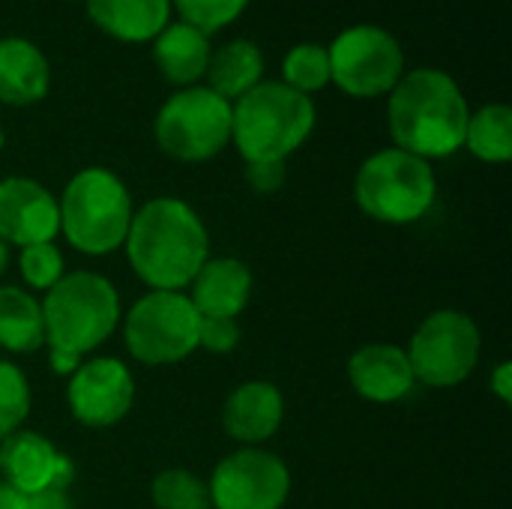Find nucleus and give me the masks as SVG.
<instances>
[{
	"label": "nucleus",
	"mask_w": 512,
	"mask_h": 509,
	"mask_svg": "<svg viewBox=\"0 0 512 509\" xmlns=\"http://www.w3.org/2000/svg\"><path fill=\"white\" fill-rule=\"evenodd\" d=\"M81 363H84V360H81V357H75V354H66V351H54V348H48V366H51V372H54V375H72Z\"/></svg>",
	"instance_id": "nucleus-33"
},
{
	"label": "nucleus",
	"mask_w": 512,
	"mask_h": 509,
	"mask_svg": "<svg viewBox=\"0 0 512 509\" xmlns=\"http://www.w3.org/2000/svg\"><path fill=\"white\" fill-rule=\"evenodd\" d=\"M285 420V399L273 381H243L222 405V426L240 447L267 444Z\"/></svg>",
	"instance_id": "nucleus-16"
},
{
	"label": "nucleus",
	"mask_w": 512,
	"mask_h": 509,
	"mask_svg": "<svg viewBox=\"0 0 512 509\" xmlns=\"http://www.w3.org/2000/svg\"><path fill=\"white\" fill-rule=\"evenodd\" d=\"M282 84L291 90L312 96L330 84V57L327 48L318 42H300L294 45L282 60Z\"/></svg>",
	"instance_id": "nucleus-24"
},
{
	"label": "nucleus",
	"mask_w": 512,
	"mask_h": 509,
	"mask_svg": "<svg viewBox=\"0 0 512 509\" xmlns=\"http://www.w3.org/2000/svg\"><path fill=\"white\" fill-rule=\"evenodd\" d=\"M0 509H27V498L0 480Z\"/></svg>",
	"instance_id": "nucleus-34"
},
{
	"label": "nucleus",
	"mask_w": 512,
	"mask_h": 509,
	"mask_svg": "<svg viewBox=\"0 0 512 509\" xmlns=\"http://www.w3.org/2000/svg\"><path fill=\"white\" fill-rule=\"evenodd\" d=\"M60 234L66 243L90 258L123 249L135 204L129 186L108 168H81L57 198Z\"/></svg>",
	"instance_id": "nucleus-4"
},
{
	"label": "nucleus",
	"mask_w": 512,
	"mask_h": 509,
	"mask_svg": "<svg viewBox=\"0 0 512 509\" xmlns=\"http://www.w3.org/2000/svg\"><path fill=\"white\" fill-rule=\"evenodd\" d=\"M6 267H9V246L0 240V276L6 273Z\"/></svg>",
	"instance_id": "nucleus-35"
},
{
	"label": "nucleus",
	"mask_w": 512,
	"mask_h": 509,
	"mask_svg": "<svg viewBox=\"0 0 512 509\" xmlns=\"http://www.w3.org/2000/svg\"><path fill=\"white\" fill-rule=\"evenodd\" d=\"M315 120L312 96L282 81H261L231 102V144L246 162H285L309 141Z\"/></svg>",
	"instance_id": "nucleus-3"
},
{
	"label": "nucleus",
	"mask_w": 512,
	"mask_h": 509,
	"mask_svg": "<svg viewBox=\"0 0 512 509\" xmlns=\"http://www.w3.org/2000/svg\"><path fill=\"white\" fill-rule=\"evenodd\" d=\"M387 96L393 147L426 162L447 159L465 147L471 105L453 75L423 66L405 72Z\"/></svg>",
	"instance_id": "nucleus-2"
},
{
	"label": "nucleus",
	"mask_w": 512,
	"mask_h": 509,
	"mask_svg": "<svg viewBox=\"0 0 512 509\" xmlns=\"http://www.w3.org/2000/svg\"><path fill=\"white\" fill-rule=\"evenodd\" d=\"M246 183L258 195H273L285 183V162H246Z\"/></svg>",
	"instance_id": "nucleus-30"
},
{
	"label": "nucleus",
	"mask_w": 512,
	"mask_h": 509,
	"mask_svg": "<svg viewBox=\"0 0 512 509\" xmlns=\"http://www.w3.org/2000/svg\"><path fill=\"white\" fill-rule=\"evenodd\" d=\"M207 492L210 509H282L291 495V471L264 447H240L213 468Z\"/></svg>",
	"instance_id": "nucleus-11"
},
{
	"label": "nucleus",
	"mask_w": 512,
	"mask_h": 509,
	"mask_svg": "<svg viewBox=\"0 0 512 509\" xmlns=\"http://www.w3.org/2000/svg\"><path fill=\"white\" fill-rule=\"evenodd\" d=\"M90 21L117 42H153L171 24V0H87Z\"/></svg>",
	"instance_id": "nucleus-20"
},
{
	"label": "nucleus",
	"mask_w": 512,
	"mask_h": 509,
	"mask_svg": "<svg viewBox=\"0 0 512 509\" xmlns=\"http://www.w3.org/2000/svg\"><path fill=\"white\" fill-rule=\"evenodd\" d=\"M252 270L231 255L207 258L186 288L201 318H240L252 300Z\"/></svg>",
	"instance_id": "nucleus-17"
},
{
	"label": "nucleus",
	"mask_w": 512,
	"mask_h": 509,
	"mask_svg": "<svg viewBox=\"0 0 512 509\" xmlns=\"http://www.w3.org/2000/svg\"><path fill=\"white\" fill-rule=\"evenodd\" d=\"M198 330L186 291H147L123 318V345L141 366H174L198 351Z\"/></svg>",
	"instance_id": "nucleus-7"
},
{
	"label": "nucleus",
	"mask_w": 512,
	"mask_h": 509,
	"mask_svg": "<svg viewBox=\"0 0 512 509\" xmlns=\"http://www.w3.org/2000/svg\"><path fill=\"white\" fill-rule=\"evenodd\" d=\"M66 405L87 429L117 426L135 405V378L117 357H90L69 375Z\"/></svg>",
	"instance_id": "nucleus-12"
},
{
	"label": "nucleus",
	"mask_w": 512,
	"mask_h": 509,
	"mask_svg": "<svg viewBox=\"0 0 512 509\" xmlns=\"http://www.w3.org/2000/svg\"><path fill=\"white\" fill-rule=\"evenodd\" d=\"M480 351V327L462 309H438L426 315L405 348L414 381L432 390L465 384L480 363Z\"/></svg>",
	"instance_id": "nucleus-9"
},
{
	"label": "nucleus",
	"mask_w": 512,
	"mask_h": 509,
	"mask_svg": "<svg viewBox=\"0 0 512 509\" xmlns=\"http://www.w3.org/2000/svg\"><path fill=\"white\" fill-rule=\"evenodd\" d=\"M210 36L186 21L165 24L153 39V63L165 75V81L177 87H195L207 75L210 63Z\"/></svg>",
	"instance_id": "nucleus-19"
},
{
	"label": "nucleus",
	"mask_w": 512,
	"mask_h": 509,
	"mask_svg": "<svg viewBox=\"0 0 512 509\" xmlns=\"http://www.w3.org/2000/svg\"><path fill=\"white\" fill-rule=\"evenodd\" d=\"M240 345V324L237 318H201L198 348L210 354H231Z\"/></svg>",
	"instance_id": "nucleus-29"
},
{
	"label": "nucleus",
	"mask_w": 512,
	"mask_h": 509,
	"mask_svg": "<svg viewBox=\"0 0 512 509\" xmlns=\"http://www.w3.org/2000/svg\"><path fill=\"white\" fill-rule=\"evenodd\" d=\"M354 198L381 225H414L435 207L438 177L432 162L399 147H384L360 165Z\"/></svg>",
	"instance_id": "nucleus-6"
},
{
	"label": "nucleus",
	"mask_w": 512,
	"mask_h": 509,
	"mask_svg": "<svg viewBox=\"0 0 512 509\" xmlns=\"http://www.w3.org/2000/svg\"><path fill=\"white\" fill-rule=\"evenodd\" d=\"M27 509H72V501H69V492L45 489V492L27 498Z\"/></svg>",
	"instance_id": "nucleus-32"
},
{
	"label": "nucleus",
	"mask_w": 512,
	"mask_h": 509,
	"mask_svg": "<svg viewBox=\"0 0 512 509\" xmlns=\"http://www.w3.org/2000/svg\"><path fill=\"white\" fill-rule=\"evenodd\" d=\"M150 498L156 509H210L207 480L186 468H168L153 477Z\"/></svg>",
	"instance_id": "nucleus-25"
},
{
	"label": "nucleus",
	"mask_w": 512,
	"mask_h": 509,
	"mask_svg": "<svg viewBox=\"0 0 512 509\" xmlns=\"http://www.w3.org/2000/svg\"><path fill=\"white\" fill-rule=\"evenodd\" d=\"M18 273H21L27 291H51L66 276L63 252L57 249L54 240L24 246V249H18Z\"/></svg>",
	"instance_id": "nucleus-27"
},
{
	"label": "nucleus",
	"mask_w": 512,
	"mask_h": 509,
	"mask_svg": "<svg viewBox=\"0 0 512 509\" xmlns=\"http://www.w3.org/2000/svg\"><path fill=\"white\" fill-rule=\"evenodd\" d=\"M72 477L75 465L42 432L18 429L0 441V480L24 498L45 489L69 492Z\"/></svg>",
	"instance_id": "nucleus-13"
},
{
	"label": "nucleus",
	"mask_w": 512,
	"mask_h": 509,
	"mask_svg": "<svg viewBox=\"0 0 512 509\" xmlns=\"http://www.w3.org/2000/svg\"><path fill=\"white\" fill-rule=\"evenodd\" d=\"M30 402H33V396H30L27 375L15 363L0 360V441L18 429H24Z\"/></svg>",
	"instance_id": "nucleus-26"
},
{
	"label": "nucleus",
	"mask_w": 512,
	"mask_h": 509,
	"mask_svg": "<svg viewBox=\"0 0 512 509\" xmlns=\"http://www.w3.org/2000/svg\"><path fill=\"white\" fill-rule=\"evenodd\" d=\"M123 249L150 291H186L210 258V234L192 204L159 195L135 210Z\"/></svg>",
	"instance_id": "nucleus-1"
},
{
	"label": "nucleus",
	"mask_w": 512,
	"mask_h": 509,
	"mask_svg": "<svg viewBox=\"0 0 512 509\" xmlns=\"http://www.w3.org/2000/svg\"><path fill=\"white\" fill-rule=\"evenodd\" d=\"M171 6H177L180 21H186L210 36V33L234 24L243 15V9L249 6V0H171Z\"/></svg>",
	"instance_id": "nucleus-28"
},
{
	"label": "nucleus",
	"mask_w": 512,
	"mask_h": 509,
	"mask_svg": "<svg viewBox=\"0 0 512 509\" xmlns=\"http://www.w3.org/2000/svg\"><path fill=\"white\" fill-rule=\"evenodd\" d=\"M264 54L249 39H231L210 54L207 63V87L228 102H237L252 87L261 84Z\"/></svg>",
	"instance_id": "nucleus-21"
},
{
	"label": "nucleus",
	"mask_w": 512,
	"mask_h": 509,
	"mask_svg": "<svg viewBox=\"0 0 512 509\" xmlns=\"http://www.w3.org/2000/svg\"><path fill=\"white\" fill-rule=\"evenodd\" d=\"M0 147H3V132H0Z\"/></svg>",
	"instance_id": "nucleus-36"
},
{
	"label": "nucleus",
	"mask_w": 512,
	"mask_h": 509,
	"mask_svg": "<svg viewBox=\"0 0 512 509\" xmlns=\"http://www.w3.org/2000/svg\"><path fill=\"white\" fill-rule=\"evenodd\" d=\"M51 87L48 57L24 36L0 39V105H33Z\"/></svg>",
	"instance_id": "nucleus-18"
},
{
	"label": "nucleus",
	"mask_w": 512,
	"mask_h": 509,
	"mask_svg": "<svg viewBox=\"0 0 512 509\" xmlns=\"http://www.w3.org/2000/svg\"><path fill=\"white\" fill-rule=\"evenodd\" d=\"M489 381H492V387H489V390H492V393H495V396H498L504 405H510L512 402V363H507V360H504V363H498V366L492 369V378H489Z\"/></svg>",
	"instance_id": "nucleus-31"
},
{
	"label": "nucleus",
	"mask_w": 512,
	"mask_h": 509,
	"mask_svg": "<svg viewBox=\"0 0 512 509\" xmlns=\"http://www.w3.org/2000/svg\"><path fill=\"white\" fill-rule=\"evenodd\" d=\"M156 144L165 156L195 165L219 156L231 144V102L210 87H180L153 120Z\"/></svg>",
	"instance_id": "nucleus-8"
},
{
	"label": "nucleus",
	"mask_w": 512,
	"mask_h": 509,
	"mask_svg": "<svg viewBox=\"0 0 512 509\" xmlns=\"http://www.w3.org/2000/svg\"><path fill=\"white\" fill-rule=\"evenodd\" d=\"M327 57L330 81L354 99L387 96L405 75V51L399 39L378 24H354L342 30L330 42Z\"/></svg>",
	"instance_id": "nucleus-10"
},
{
	"label": "nucleus",
	"mask_w": 512,
	"mask_h": 509,
	"mask_svg": "<svg viewBox=\"0 0 512 509\" xmlns=\"http://www.w3.org/2000/svg\"><path fill=\"white\" fill-rule=\"evenodd\" d=\"M465 147L489 165H504L512 159V111L504 102H489L468 117Z\"/></svg>",
	"instance_id": "nucleus-23"
},
{
	"label": "nucleus",
	"mask_w": 512,
	"mask_h": 509,
	"mask_svg": "<svg viewBox=\"0 0 512 509\" xmlns=\"http://www.w3.org/2000/svg\"><path fill=\"white\" fill-rule=\"evenodd\" d=\"M39 303L45 321V345L81 360L84 354L102 348L123 318L117 288L93 270L66 273L51 291H45Z\"/></svg>",
	"instance_id": "nucleus-5"
},
{
	"label": "nucleus",
	"mask_w": 512,
	"mask_h": 509,
	"mask_svg": "<svg viewBox=\"0 0 512 509\" xmlns=\"http://www.w3.org/2000/svg\"><path fill=\"white\" fill-rule=\"evenodd\" d=\"M60 234L57 195L39 180L6 177L0 180V240L6 246L51 243Z\"/></svg>",
	"instance_id": "nucleus-14"
},
{
	"label": "nucleus",
	"mask_w": 512,
	"mask_h": 509,
	"mask_svg": "<svg viewBox=\"0 0 512 509\" xmlns=\"http://www.w3.org/2000/svg\"><path fill=\"white\" fill-rule=\"evenodd\" d=\"M348 381L354 393L375 405H393L411 396L417 387L405 348L390 342H372L351 354Z\"/></svg>",
	"instance_id": "nucleus-15"
},
{
	"label": "nucleus",
	"mask_w": 512,
	"mask_h": 509,
	"mask_svg": "<svg viewBox=\"0 0 512 509\" xmlns=\"http://www.w3.org/2000/svg\"><path fill=\"white\" fill-rule=\"evenodd\" d=\"M45 345L42 303L18 285H0V348L33 354Z\"/></svg>",
	"instance_id": "nucleus-22"
}]
</instances>
